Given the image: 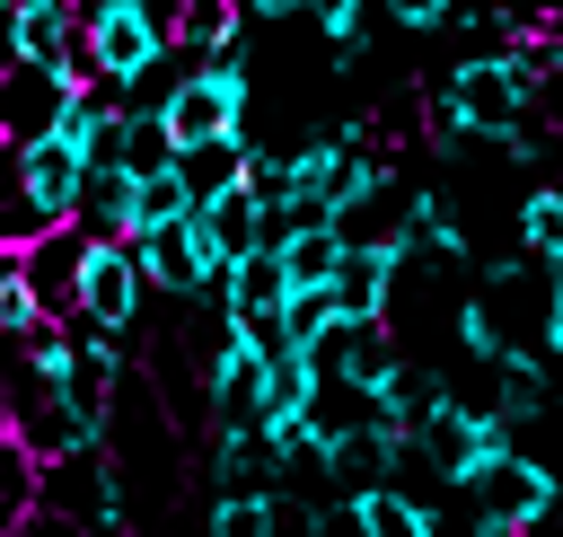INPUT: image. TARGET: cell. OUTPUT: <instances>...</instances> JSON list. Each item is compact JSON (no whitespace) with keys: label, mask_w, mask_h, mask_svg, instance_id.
<instances>
[{"label":"cell","mask_w":563,"mask_h":537,"mask_svg":"<svg viewBox=\"0 0 563 537\" xmlns=\"http://www.w3.org/2000/svg\"><path fill=\"white\" fill-rule=\"evenodd\" d=\"M449 106H457V123L475 132V141H510L519 123H528V106H537V62L519 53V44H493V53H466L449 79H431Z\"/></svg>","instance_id":"obj_1"},{"label":"cell","mask_w":563,"mask_h":537,"mask_svg":"<svg viewBox=\"0 0 563 537\" xmlns=\"http://www.w3.org/2000/svg\"><path fill=\"white\" fill-rule=\"evenodd\" d=\"M457 493H466L484 519H501V528H545V519L563 511V467H545L537 449H501V458H484Z\"/></svg>","instance_id":"obj_2"},{"label":"cell","mask_w":563,"mask_h":537,"mask_svg":"<svg viewBox=\"0 0 563 537\" xmlns=\"http://www.w3.org/2000/svg\"><path fill=\"white\" fill-rule=\"evenodd\" d=\"M79 53L88 79H141L167 53V18L150 0H79Z\"/></svg>","instance_id":"obj_3"},{"label":"cell","mask_w":563,"mask_h":537,"mask_svg":"<svg viewBox=\"0 0 563 537\" xmlns=\"http://www.w3.org/2000/svg\"><path fill=\"white\" fill-rule=\"evenodd\" d=\"M88 229L79 220H53L44 238H26L18 246V273H26V291H35V308L44 317H79V282H88Z\"/></svg>","instance_id":"obj_4"},{"label":"cell","mask_w":563,"mask_h":537,"mask_svg":"<svg viewBox=\"0 0 563 537\" xmlns=\"http://www.w3.org/2000/svg\"><path fill=\"white\" fill-rule=\"evenodd\" d=\"M334 238L343 246H396V255H413V185H396L378 167L352 202H334Z\"/></svg>","instance_id":"obj_5"},{"label":"cell","mask_w":563,"mask_h":537,"mask_svg":"<svg viewBox=\"0 0 563 537\" xmlns=\"http://www.w3.org/2000/svg\"><path fill=\"white\" fill-rule=\"evenodd\" d=\"M70 70H44V62H18L9 79H0V141H44V132H62V106H70Z\"/></svg>","instance_id":"obj_6"},{"label":"cell","mask_w":563,"mask_h":537,"mask_svg":"<svg viewBox=\"0 0 563 537\" xmlns=\"http://www.w3.org/2000/svg\"><path fill=\"white\" fill-rule=\"evenodd\" d=\"M132 255H141V273H150L158 299H202V291H211V255H202V238H194V211L167 220V229H141Z\"/></svg>","instance_id":"obj_7"},{"label":"cell","mask_w":563,"mask_h":537,"mask_svg":"<svg viewBox=\"0 0 563 537\" xmlns=\"http://www.w3.org/2000/svg\"><path fill=\"white\" fill-rule=\"evenodd\" d=\"M396 282H405L396 246H343L325 291H334V317H396Z\"/></svg>","instance_id":"obj_8"},{"label":"cell","mask_w":563,"mask_h":537,"mask_svg":"<svg viewBox=\"0 0 563 537\" xmlns=\"http://www.w3.org/2000/svg\"><path fill=\"white\" fill-rule=\"evenodd\" d=\"M194 238H202V255H211V273H229L238 255H255V246H264V202H255L246 185H229V194H211V202H194Z\"/></svg>","instance_id":"obj_9"},{"label":"cell","mask_w":563,"mask_h":537,"mask_svg":"<svg viewBox=\"0 0 563 537\" xmlns=\"http://www.w3.org/2000/svg\"><path fill=\"white\" fill-rule=\"evenodd\" d=\"M18 62L70 70L79 62V0H26L18 9Z\"/></svg>","instance_id":"obj_10"},{"label":"cell","mask_w":563,"mask_h":537,"mask_svg":"<svg viewBox=\"0 0 563 537\" xmlns=\"http://www.w3.org/2000/svg\"><path fill=\"white\" fill-rule=\"evenodd\" d=\"M246 35V0H185L176 9V35H167V53L185 62V70H202L220 44H238Z\"/></svg>","instance_id":"obj_11"},{"label":"cell","mask_w":563,"mask_h":537,"mask_svg":"<svg viewBox=\"0 0 563 537\" xmlns=\"http://www.w3.org/2000/svg\"><path fill=\"white\" fill-rule=\"evenodd\" d=\"M79 176H88V150H70L62 132L26 141V194H35L53 220H70V202H79Z\"/></svg>","instance_id":"obj_12"},{"label":"cell","mask_w":563,"mask_h":537,"mask_svg":"<svg viewBox=\"0 0 563 537\" xmlns=\"http://www.w3.org/2000/svg\"><path fill=\"white\" fill-rule=\"evenodd\" d=\"M246 150H255V132H220V141H194V150H176V176H185V194H194V202H211V194L246 185Z\"/></svg>","instance_id":"obj_13"},{"label":"cell","mask_w":563,"mask_h":537,"mask_svg":"<svg viewBox=\"0 0 563 537\" xmlns=\"http://www.w3.org/2000/svg\"><path fill=\"white\" fill-rule=\"evenodd\" d=\"M70 220H79L88 238H132V176H123V167H88Z\"/></svg>","instance_id":"obj_14"},{"label":"cell","mask_w":563,"mask_h":537,"mask_svg":"<svg viewBox=\"0 0 563 537\" xmlns=\"http://www.w3.org/2000/svg\"><path fill=\"white\" fill-rule=\"evenodd\" d=\"M308 396H317V361H308V352H273V361H264V423L308 414Z\"/></svg>","instance_id":"obj_15"},{"label":"cell","mask_w":563,"mask_h":537,"mask_svg":"<svg viewBox=\"0 0 563 537\" xmlns=\"http://www.w3.org/2000/svg\"><path fill=\"white\" fill-rule=\"evenodd\" d=\"M211 537H290L282 528V484L273 493H220L211 502Z\"/></svg>","instance_id":"obj_16"},{"label":"cell","mask_w":563,"mask_h":537,"mask_svg":"<svg viewBox=\"0 0 563 537\" xmlns=\"http://www.w3.org/2000/svg\"><path fill=\"white\" fill-rule=\"evenodd\" d=\"M361 511H369V537H431V502L405 484H369Z\"/></svg>","instance_id":"obj_17"},{"label":"cell","mask_w":563,"mask_h":537,"mask_svg":"<svg viewBox=\"0 0 563 537\" xmlns=\"http://www.w3.org/2000/svg\"><path fill=\"white\" fill-rule=\"evenodd\" d=\"M114 167H123V176H158V167H176V132H167L158 114H123V150H114Z\"/></svg>","instance_id":"obj_18"},{"label":"cell","mask_w":563,"mask_h":537,"mask_svg":"<svg viewBox=\"0 0 563 537\" xmlns=\"http://www.w3.org/2000/svg\"><path fill=\"white\" fill-rule=\"evenodd\" d=\"M185 211H194V194H185V176H176V167L132 176V238H141V229H167V220H185Z\"/></svg>","instance_id":"obj_19"},{"label":"cell","mask_w":563,"mask_h":537,"mask_svg":"<svg viewBox=\"0 0 563 537\" xmlns=\"http://www.w3.org/2000/svg\"><path fill=\"white\" fill-rule=\"evenodd\" d=\"M519 246L528 255H563V185H528L519 194Z\"/></svg>","instance_id":"obj_20"},{"label":"cell","mask_w":563,"mask_h":537,"mask_svg":"<svg viewBox=\"0 0 563 537\" xmlns=\"http://www.w3.org/2000/svg\"><path fill=\"white\" fill-rule=\"evenodd\" d=\"M299 537H369L361 493H317V502H308V519H299Z\"/></svg>","instance_id":"obj_21"},{"label":"cell","mask_w":563,"mask_h":537,"mask_svg":"<svg viewBox=\"0 0 563 537\" xmlns=\"http://www.w3.org/2000/svg\"><path fill=\"white\" fill-rule=\"evenodd\" d=\"M325 326H334V291H290V299H282V335H290L299 352H308Z\"/></svg>","instance_id":"obj_22"},{"label":"cell","mask_w":563,"mask_h":537,"mask_svg":"<svg viewBox=\"0 0 563 537\" xmlns=\"http://www.w3.org/2000/svg\"><path fill=\"white\" fill-rule=\"evenodd\" d=\"M308 18L325 26V44H361V26H369V0H308Z\"/></svg>","instance_id":"obj_23"},{"label":"cell","mask_w":563,"mask_h":537,"mask_svg":"<svg viewBox=\"0 0 563 537\" xmlns=\"http://www.w3.org/2000/svg\"><path fill=\"white\" fill-rule=\"evenodd\" d=\"M378 9H387L405 35H440V26L457 18V0H378Z\"/></svg>","instance_id":"obj_24"},{"label":"cell","mask_w":563,"mask_h":537,"mask_svg":"<svg viewBox=\"0 0 563 537\" xmlns=\"http://www.w3.org/2000/svg\"><path fill=\"white\" fill-rule=\"evenodd\" d=\"M26 537H97V528H79L70 511H53V502H35V511H26Z\"/></svg>","instance_id":"obj_25"},{"label":"cell","mask_w":563,"mask_h":537,"mask_svg":"<svg viewBox=\"0 0 563 537\" xmlns=\"http://www.w3.org/2000/svg\"><path fill=\"white\" fill-rule=\"evenodd\" d=\"M18 194H26V150L0 141V202H18Z\"/></svg>","instance_id":"obj_26"},{"label":"cell","mask_w":563,"mask_h":537,"mask_svg":"<svg viewBox=\"0 0 563 537\" xmlns=\"http://www.w3.org/2000/svg\"><path fill=\"white\" fill-rule=\"evenodd\" d=\"M9 70H18V9L0 0V79H9Z\"/></svg>","instance_id":"obj_27"},{"label":"cell","mask_w":563,"mask_h":537,"mask_svg":"<svg viewBox=\"0 0 563 537\" xmlns=\"http://www.w3.org/2000/svg\"><path fill=\"white\" fill-rule=\"evenodd\" d=\"M246 18H308V0H246Z\"/></svg>","instance_id":"obj_28"},{"label":"cell","mask_w":563,"mask_h":537,"mask_svg":"<svg viewBox=\"0 0 563 537\" xmlns=\"http://www.w3.org/2000/svg\"><path fill=\"white\" fill-rule=\"evenodd\" d=\"M0 431H9V352H0Z\"/></svg>","instance_id":"obj_29"},{"label":"cell","mask_w":563,"mask_h":537,"mask_svg":"<svg viewBox=\"0 0 563 537\" xmlns=\"http://www.w3.org/2000/svg\"><path fill=\"white\" fill-rule=\"evenodd\" d=\"M484 537H537V528H501V519H484Z\"/></svg>","instance_id":"obj_30"},{"label":"cell","mask_w":563,"mask_h":537,"mask_svg":"<svg viewBox=\"0 0 563 537\" xmlns=\"http://www.w3.org/2000/svg\"><path fill=\"white\" fill-rule=\"evenodd\" d=\"M0 255H9V246H0Z\"/></svg>","instance_id":"obj_31"},{"label":"cell","mask_w":563,"mask_h":537,"mask_svg":"<svg viewBox=\"0 0 563 537\" xmlns=\"http://www.w3.org/2000/svg\"><path fill=\"white\" fill-rule=\"evenodd\" d=\"M554 405H563V396H554Z\"/></svg>","instance_id":"obj_32"}]
</instances>
